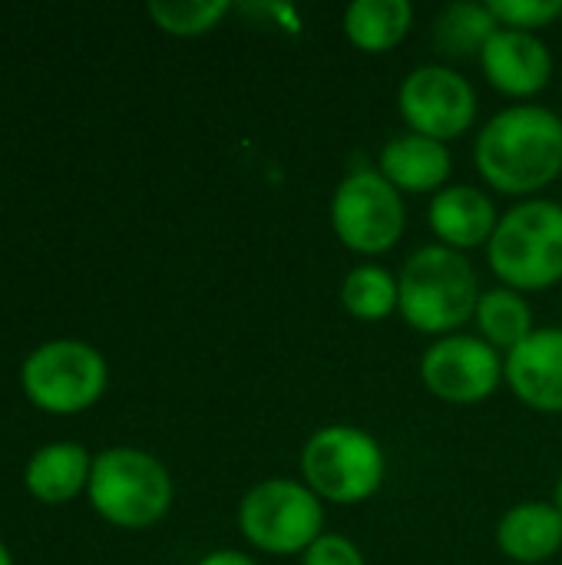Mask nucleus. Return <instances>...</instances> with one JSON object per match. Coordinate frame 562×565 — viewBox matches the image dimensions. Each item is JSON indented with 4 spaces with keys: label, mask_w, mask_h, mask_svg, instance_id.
<instances>
[{
    "label": "nucleus",
    "mask_w": 562,
    "mask_h": 565,
    "mask_svg": "<svg viewBox=\"0 0 562 565\" xmlns=\"http://www.w3.org/2000/svg\"><path fill=\"white\" fill-rule=\"evenodd\" d=\"M477 172L507 195H533L562 175V119L547 106H507L477 136Z\"/></svg>",
    "instance_id": "f257e3e1"
},
{
    "label": "nucleus",
    "mask_w": 562,
    "mask_h": 565,
    "mask_svg": "<svg viewBox=\"0 0 562 565\" xmlns=\"http://www.w3.org/2000/svg\"><path fill=\"white\" fill-rule=\"evenodd\" d=\"M480 305V278L464 252L447 245L417 248L401 271V305L404 321L424 334H457L474 321Z\"/></svg>",
    "instance_id": "f03ea898"
},
{
    "label": "nucleus",
    "mask_w": 562,
    "mask_h": 565,
    "mask_svg": "<svg viewBox=\"0 0 562 565\" xmlns=\"http://www.w3.org/2000/svg\"><path fill=\"white\" fill-rule=\"evenodd\" d=\"M494 275L513 291H543L562 281V205L530 199L513 205L487 245Z\"/></svg>",
    "instance_id": "7ed1b4c3"
},
{
    "label": "nucleus",
    "mask_w": 562,
    "mask_h": 565,
    "mask_svg": "<svg viewBox=\"0 0 562 565\" xmlns=\"http://www.w3.org/2000/svg\"><path fill=\"white\" fill-rule=\"evenodd\" d=\"M93 510L123 530H146L159 523L172 507V477L146 450L113 447L93 460L89 470Z\"/></svg>",
    "instance_id": "20e7f679"
},
{
    "label": "nucleus",
    "mask_w": 562,
    "mask_h": 565,
    "mask_svg": "<svg viewBox=\"0 0 562 565\" xmlns=\"http://www.w3.org/2000/svg\"><path fill=\"white\" fill-rule=\"evenodd\" d=\"M384 450L381 444L351 424H328L315 430L301 450L305 483L318 500L354 507L371 500L384 483Z\"/></svg>",
    "instance_id": "39448f33"
},
{
    "label": "nucleus",
    "mask_w": 562,
    "mask_h": 565,
    "mask_svg": "<svg viewBox=\"0 0 562 565\" xmlns=\"http://www.w3.org/2000/svg\"><path fill=\"white\" fill-rule=\"evenodd\" d=\"M242 536L268 556L305 553L325 530V507L308 483L285 477L265 480L238 503Z\"/></svg>",
    "instance_id": "423d86ee"
},
{
    "label": "nucleus",
    "mask_w": 562,
    "mask_h": 565,
    "mask_svg": "<svg viewBox=\"0 0 562 565\" xmlns=\"http://www.w3.org/2000/svg\"><path fill=\"white\" fill-rule=\"evenodd\" d=\"M26 397L50 414H76L93 407L109 381L106 361L93 344L83 341H46L20 371Z\"/></svg>",
    "instance_id": "0eeeda50"
},
{
    "label": "nucleus",
    "mask_w": 562,
    "mask_h": 565,
    "mask_svg": "<svg viewBox=\"0 0 562 565\" xmlns=\"http://www.w3.org/2000/svg\"><path fill=\"white\" fill-rule=\"evenodd\" d=\"M331 225L344 248L358 255L391 252L407 225L401 192L374 169L348 172L331 199Z\"/></svg>",
    "instance_id": "6e6552de"
},
{
    "label": "nucleus",
    "mask_w": 562,
    "mask_h": 565,
    "mask_svg": "<svg viewBox=\"0 0 562 565\" xmlns=\"http://www.w3.org/2000/svg\"><path fill=\"white\" fill-rule=\"evenodd\" d=\"M404 122L427 139L447 142L464 136L477 119V89L447 63H424L397 89Z\"/></svg>",
    "instance_id": "1a4fd4ad"
},
{
    "label": "nucleus",
    "mask_w": 562,
    "mask_h": 565,
    "mask_svg": "<svg viewBox=\"0 0 562 565\" xmlns=\"http://www.w3.org/2000/svg\"><path fill=\"white\" fill-rule=\"evenodd\" d=\"M421 381L444 404H480L503 381V358L484 338L447 334L421 358Z\"/></svg>",
    "instance_id": "9d476101"
},
{
    "label": "nucleus",
    "mask_w": 562,
    "mask_h": 565,
    "mask_svg": "<svg viewBox=\"0 0 562 565\" xmlns=\"http://www.w3.org/2000/svg\"><path fill=\"white\" fill-rule=\"evenodd\" d=\"M510 391L533 411L562 414V328H537L503 364Z\"/></svg>",
    "instance_id": "9b49d317"
},
{
    "label": "nucleus",
    "mask_w": 562,
    "mask_h": 565,
    "mask_svg": "<svg viewBox=\"0 0 562 565\" xmlns=\"http://www.w3.org/2000/svg\"><path fill=\"white\" fill-rule=\"evenodd\" d=\"M480 66H484V76L490 79L494 89L523 99V96L540 93L550 83L553 53L537 33L500 26L490 36V43L484 46Z\"/></svg>",
    "instance_id": "f8f14e48"
},
{
    "label": "nucleus",
    "mask_w": 562,
    "mask_h": 565,
    "mask_svg": "<svg viewBox=\"0 0 562 565\" xmlns=\"http://www.w3.org/2000/svg\"><path fill=\"white\" fill-rule=\"evenodd\" d=\"M431 228L441 238V245L454 252L490 245L497 232V209L487 192L474 185H447L431 202Z\"/></svg>",
    "instance_id": "ddd939ff"
},
{
    "label": "nucleus",
    "mask_w": 562,
    "mask_h": 565,
    "mask_svg": "<svg viewBox=\"0 0 562 565\" xmlns=\"http://www.w3.org/2000/svg\"><path fill=\"white\" fill-rule=\"evenodd\" d=\"M381 175L397 189V192H441L450 182L454 172V159L447 142L407 132V136H394L381 156Z\"/></svg>",
    "instance_id": "4468645a"
},
{
    "label": "nucleus",
    "mask_w": 562,
    "mask_h": 565,
    "mask_svg": "<svg viewBox=\"0 0 562 565\" xmlns=\"http://www.w3.org/2000/svg\"><path fill=\"white\" fill-rule=\"evenodd\" d=\"M497 546L507 559L537 565L562 550V513L556 503H517L497 523Z\"/></svg>",
    "instance_id": "2eb2a0df"
},
{
    "label": "nucleus",
    "mask_w": 562,
    "mask_h": 565,
    "mask_svg": "<svg viewBox=\"0 0 562 565\" xmlns=\"http://www.w3.org/2000/svg\"><path fill=\"white\" fill-rule=\"evenodd\" d=\"M93 460L79 444H50L36 450L26 463V490L40 503H66L89 483Z\"/></svg>",
    "instance_id": "dca6fc26"
},
{
    "label": "nucleus",
    "mask_w": 562,
    "mask_h": 565,
    "mask_svg": "<svg viewBox=\"0 0 562 565\" xmlns=\"http://www.w3.org/2000/svg\"><path fill=\"white\" fill-rule=\"evenodd\" d=\"M414 23V7L407 0H354L344 10V33L358 50L384 53L397 46Z\"/></svg>",
    "instance_id": "f3484780"
},
{
    "label": "nucleus",
    "mask_w": 562,
    "mask_h": 565,
    "mask_svg": "<svg viewBox=\"0 0 562 565\" xmlns=\"http://www.w3.org/2000/svg\"><path fill=\"white\" fill-rule=\"evenodd\" d=\"M500 30V20L494 17L490 3H447L434 20V46L447 60H470L484 53L490 36Z\"/></svg>",
    "instance_id": "a211bd4d"
},
{
    "label": "nucleus",
    "mask_w": 562,
    "mask_h": 565,
    "mask_svg": "<svg viewBox=\"0 0 562 565\" xmlns=\"http://www.w3.org/2000/svg\"><path fill=\"white\" fill-rule=\"evenodd\" d=\"M477 328H480V338L497 348V351H513L520 341H527L537 328H533V308L530 301L500 285V288H490L480 295V305H477V315H474Z\"/></svg>",
    "instance_id": "6ab92c4d"
},
{
    "label": "nucleus",
    "mask_w": 562,
    "mask_h": 565,
    "mask_svg": "<svg viewBox=\"0 0 562 565\" xmlns=\"http://www.w3.org/2000/svg\"><path fill=\"white\" fill-rule=\"evenodd\" d=\"M341 305L358 321H384L401 305V281L381 265H358L341 281Z\"/></svg>",
    "instance_id": "aec40b11"
},
{
    "label": "nucleus",
    "mask_w": 562,
    "mask_h": 565,
    "mask_svg": "<svg viewBox=\"0 0 562 565\" xmlns=\"http://www.w3.org/2000/svg\"><path fill=\"white\" fill-rule=\"evenodd\" d=\"M229 10H232L229 0H152L149 3V17L156 20V26L176 36L209 33Z\"/></svg>",
    "instance_id": "412c9836"
},
{
    "label": "nucleus",
    "mask_w": 562,
    "mask_h": 565,
    "mask_svg": "<svg viewBox=\"0 0 562 565\" xmlns=\"http://www.w3.org/2000/svg\"><path fill=\"white\" fill-rule=\"evenodd\" d=\"M490 10L500 20V26L533 33V30L560 20L562 0H490Z\"/></svg>",
    "instance_id": "4be33fe9"
},
{
    "label": "nucleus",
    "mask_w": 562,
    "mask_h": 565,
    "mask_svg": "<svg viewBox=\"0 0 562 565\" xmlns=\"http://www.w3.org/2000/svg\"><path fill=\"white\" fill-rule=\"evenodd\" d=\"M301 565H368L364 553L338 533H321L305 553H301Z\"/></svg>",
    "instance_id": "5701e85b"
},
{
    "label": "nucleus",
    "mask_w": 562,
    "mask_h": 565,
    "mask_svg": "<svg viewBox=\"0 0 562 565\" xmlns=\"http://www.w3.org/2000/svg\"><path fill=\"white\" fill-rule=\"evenodd\" d=\"M195 565H258L252 556H242L238 550H215L209 556H202Z\"/></svg>",
    "instance_id": "b1692460"
},
{
    "label": "nucleus",
    "mask_w": 562,
    "mask_h": 565,
    "mask_svg": "<svg viewBox=\"0 0 562 565\" xmlns=\"http://www.w3.org/2000/svg\"><path fill=\"white\" fill-rule=\"evenodd\" d=\"M0 565H13V559H10V553H7L3 543H0Z\"/></svg>",
    "instance_id": "393cba45"
},
{
    "label": "nucleus",
    "mask_w": 562,
    "mask_h": 565,
    "mask_svg": "<svg viewBox=\"0 0 562 565\" xmlns=\"http://www.w3.org/2000/svg\"><path fill=\"white\" fill-rule=\"evenodd\" d=\"M553 503H556V510L562 513V477H560V483H556V497H553Z\"/></svg>",
    "instance_id": "a878e982"
}]
</instances>
